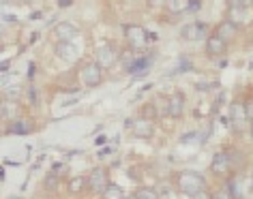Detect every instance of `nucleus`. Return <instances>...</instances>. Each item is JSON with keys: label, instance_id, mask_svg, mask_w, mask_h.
<instances>
[{"label": "nucleus", "instance_id": "1", "mask_svg": "<svg viewBox=\"0 0 253 199\" xmlns=\"http://www.w3.org/2000/svg\"><path fill=\"white\" fill-rule=\"evenodd\" d=\"M176 184H178V189L189 197H193L195 193L206 189V180H204V176H200L198 171H180L178 178H176Z\"/></svg>", "mask_w": 253, "mask_h": 199}, {"label": "nucleus", "instance_id": "2", "mask_svg": "<svg viewBox=\"0 0 253 199\" xmlns=\"http://www.w3.org/2000/svg\"><path fill=\"white\" fill-rule=\"evenodd\" d=\"M80 77L86 88H94V86H99L103 82V69H101L97 62H86L80 71Z\"/></svg>", "mask_w": 253, "mask_h": 199}, {"label": "nucleus", "instance_id": "3", "mask_svg": "<svg viewBox=\"0 0 253 199\" xmlns=\"http://www.w3.org/2000/svg\"><path fill=\"white\" fill-rule=\"evenodd\" d=\"M123 33L126 36V43H129L131 47H135V49H140L144 43L148 41V33L142 26H135V24H125Z\"/></svg>", "mask_w": 253, "mask_h": 199}, {"label": "nucleus", "instance_id": "4", "mask_svg": "<svg viewBox=\"0 0 253 199\" xmlns=\"http://www.w3.org/2000/svg\"><path fill=\"white\" fill-rule=\"evenodd\" d=\"M86 184H88V189H90L92 193H99V195H103V191L107 189V173L103 167H94V169L88 173V178H86Z\"/></svg>", "mask_w": 253, "mask_h": 199}, {"label": "nucleus", "instance_id": "5", "mask_svg": "<svg viewBox=\"0 0 253 199\" xmlns=\"http://www.w3.org/2000/svg\"><path fill=\"white\" fill-rule=\"evenodd\" d=\"M94 56H97V65L101 66V69H112V66L116 65V60H118L116 49H114L110 43H105V45H99L97 52H94Z\"/></svg>", "mask_w": 253, "mask_h": 199}, {"label": "nucleus", "instance_id": "6", "mask_svg": "<svg viewBox=\"0 0 253 199\" xmlns=\"http://www.w3.org/2000/svg\"><path fill=\"white\" fill-rule=\"evenodd\" d=\"M247 105L243 101H234L230 105V122H232V129L234 131H243V124L247 122Z\"/></svg>", "mask_w": 253, "mask_h": 199}, {"label": "nucleus", "instance_id": "7", "mask_svg": "<svg viewBox=\"0 0 253 199\" xmlns=\"http://www.w3.org/2000/svg\"><path fill=\"white\" fill-rule=\"evenodd\" d=\"M54 36L58 41H73L75 36H80V28L71 22H60L54 28Z\"/></svg>", "mask_w": 253, "mask_h": 199}, {"label": "nucleus", "instance_id": "8", "mask_svg": "<svg viewBox=\"0 0 253 199\" xmlns=\"http://www.w3.org/2000/svg\"><path fill=\"white\" fill-rule=\"evenodd\" d=\"M232 169V159L227 152H217L211 163V171L217 173V176H225V173H230Z\"/></svg>", "mask_w": 253, "mask_h": 199}, {"label": "nucleus", "instance_id": "9", "mask_svg": "<svg viewBox=\"0 0 253 199\" xmlns=\"http://www.w3.org/2000/svg\"><path fill=\"white\" fill-rule=\"evenodd\" d=\"M180 36L182 39H187V41H200V39H204L206 36V26L204 24H198V22L187 24V26L180 28Z\"/></svg>", "mask_w": 253, "mask_h": 199}, {"label": "nucleus", "instance_id": "10", "mask_svg": "<svg viewBox=\"0 0 253 199\" xmlns=\"http://www.w3.org/2000/svg\"><path fill=\"white\" fill-rule=\"evenodd\" d=\"M56 56L65 62H75L78 60V47L71 41H58L56 43Z\"/></svg>", "mask_w": 253, "mask_h": 199}, {"label": "nucleus", "instance_id": "11", "mask_svg": "<svg viewBox=\"0 0 253 199\" xmlns=\"http://www.w3.org/2000/svg\"><path fill=\"white\" fill-rule=\"evenodd\" d=\"M166 111L172 118H180L182 116V111H185V99H182L180 92H174L172 97H168V101H166Z\"/></svg>", "mask_w": 253, "mask_h": 199}, {"label": "nucleus", "instance_id": "12", "mask_svg": "<svg viewBox=\"0 0 253 199\" xmlns=\"http://www.w3.org/2000/svg\"><path fill=\"white\" fill-rule=\"evenodd\" d=\"M131 131H133V135H137L140 139H148V137H153L155 127L150 120H146V118H140V120L131 122Z\"/></svg>", "mask_w": 253, "mask_h": 199}, {"label": "nucleus", "instance_id": "13", "mask_svg": "<svg viewBox=\"0 0 253 199\" xmlns=\"http://www.w3.org/2000/svg\"><path fill=\"white\" fill-rule=\"evenodd\" d=\"M236 33H238V26H236V22H232V20L221 22L219 26H217V30H214V34H217L219 39H223L225 43L230 41V39H234V36H236Z\"/></svg>", "mask_w": 253, "mask_h": 199}, {"label": "nucleus", "instance_id": "14", "mask_svg": "<svg viewBox=\"0 0 253 199\" xmlns=\"http://www.w3.org/2000/svg\"><path fill=\"white\" fill-rule=\"evenodd\" d=\"M225 49H227V43L223 39H219L217 34H212L206 39V54L208 56H223Z\"/></svg>", "mask_w": 253, "mask_h": 199}, {"label": "nucleus", "instance_id": "15", "mask_svg": "<svg viewBox=\"0 0 253 199\" xmlns=\"http://www.w3.org/2000/svg\"><path fill=\"white\" fill-rule=\"evenodd\" d=\"M7 133H9V135H28V133H33V122H30V120H22V118H17V120L9 122Z\"/></svg>", "mask_w": 253, "mask_h": 199}, {"label": "nucleus", "instance_id": "16", "mask_svg": "<svg viewBox=\"0 0 253 199\" xmlns=\"http://www.w3.org/2000/svg\"><path fill=\"white\" fill-rule=\"evenodd\" d=\"M225 189L232 195V199H245V189H243V180L240 178H230Z\"/></svg>", "mask_w": 253, "mask_h": 199}, {"label": "nucleus", "instance_id": "17", "mask_svg": "<svg viewBox=\"0 0 253 199\" xmlns=\"http://www.w3.org/2000/svg\"><path fill=\"white\" fill-rule=\"evenodd\" d=\"M17 109H20V105H17L15 101H11V99H7L4 105H2V118L9 120V122L17 120Z\"/></svg>", "mask_w": 253, "mask_h": 199}, {"label": "nucleus", "instance_id": "18", "mask_svg": "<svg viewBox=\"0 0 253 199\" xmlns=\"http://www.w3.org/2000/svg\"><path fill=\"white\" fill-rule=\"evenodd\" d=\"M166 9L169 11V13H174V15L185 13V11H189V0H168Z\"/></svg>", "mask_w": 253, "mask_h": 199}, {"label": "nucleus", "instance_id": "19", "mask_svg": "<svg viewBox=\"0 0 253 199\" xmlns=\"http://www.w3.org/2000/svg\"><path fill=\"white\" fill-rule=\"evenodd\" d=\"M103 199H125V193H123V186L110 182L107 189L103 191Z\"/></svg>", "mask_w": 253, "mask_h": 199}, {"label": "nucleus", "instance_id": "20", "mask_svg": "<svg viewBox=\"0 0 253 199\" xmlns=\"http://www.w3.org/2000/svg\"><path fill=\"white\" fill-rule=\"evenodd\" d=\"M225 2L232 11H238V13H245L251 7V0H225Z\"/></svg>", "mask_w": 253, "mask_h": 199}, {"label": "nucleus", "instance_id": "21", "mask_svg": "<svg viewBox=\"0 0 253 199\" xmlns=\"http://www.w3.org/2000/svg\"><path fill=\"white\" fill-rule=\"evenodd\" d=\"M135 199H159V193L155 189H140L135 193Z\"/></svg>", "mask_w": 253, "mask_h": 199}, {"label": "nucleus", "instance_id": "22", "mask_svg": "<svg viewBox=\"0 0 253 199\" xmlns=\"http://www.w3.org/2000/svg\"><path fill=\"white\" fill-rule=\"evenodd\" d=\"M2 90H4V99H11V101H15V99L20 97V92H22L20 84H15V86H9V88H2Z\"/></svg>", "mask_w": 253, "mask_h": 199}, {"label": "nucleus", "instance_id": "23", "mask_svg": "<svg viewBox=\"0 0 253 199\" xmlns=\"http://www.w3.org/2000/svg\"><path fill=\"white\" fill-rule=\"evenodd\" d=\"M84 182H86V180H82V178L73 180V182L69 184V191H73V193H80V189H82V186H84Z\"/></svg>", "mask_w": 253, "mask_h": 199}, {"label": "nucleus", "instance_id": "24", "mask_svg": "<svg viewBox=\"0 0 253 199\" xmlns=\"http://www.w3.org/2000/svg\"><path fill=\"white\" fill-rule=\"evenodd\" d=\"M212 199H232V195L227 193V189H219L212 193Z\"/></svg>", "mask_w": 253, "mask_h": 199}, {"label": "nucleus", "instance_id": "25", "mask_svg": "<svg viewBox=\"0 0 253 199\" xmlns=\"http://www.w3.org/2000/svg\"><path fill=\"white\" fill-rule=\"evenodd\" d=\"M56 184H58V178H56L54 173H49V176H47V180H45V186H47V189H52V186L56 189Z\"/></svg>", "mask_w": 253, "mask_h": 199}, {"label": "nucleus", "instance_id": "26", "mask_svg": "<svg viewBox=\"0 0 253 199\" xmlns=\"http://www.w3.org/2000/svg\"><path fill=\"white\" fill-rule=\"evenodd\" d=\"M191 199H212V195H211V193H208V191L204 189V191H200V193H195V195H193Z\"/></svg>", "mask_w": 253, "mask_h": 199}, {"label": "nucleus", "instance_id": "27", "mask_svg": "<svg viewBox=\"0 0 253 199\" xmlns=\"http://www.w3.org/2000/svg\"><path fill=\"white\" fill-rule=\"evenodd\" d=\"M28 95H30V103H33V105H39V95H37L35 88H30Z\"/></svg>", "mask_w": 253, "mask_h": 199}, {"label": "nucleus", "instance_id": "28", "mask_svg": "<svg viewBox=\"0 0 253 199\" xmlns=\"http://www.w3.org/2000/svg\"><path fill=\"white\" fill-rule=\"evenodd\" d=\"M200 9V0H189V11H198Z\"/></svg>", "mask_w": 253, "mask_h": 199}, {"label": "nucleus", "instance_id": "29", "mask_svg": "<svg viewBox=\"0 0 253 199\" xmlns=\"http://www.w3.org/2000/svg\"><path fill=\"white\" fill-rule=\"evenodd\" d=\"M73 2V0H58V4H60V7H69V4H71Z\"/></svg>", "mask_w": 253, "mask_h": 199}, {"label": "nucleus", "instance_id": "30", "mask_svg": "<svg viewBox=\"0 0 253 199\" xmlns=\"http://www.w3.org/2000/svg\"><path fill=\"white\" fill-rule=\"evenodd\" d=\"M148 2H150V4H153V7H155V4H166L168 0H148Z\"/></svg>", "mask_w": 253, "mask_h": 199}, {"label": "nucleus", "instance_id": "31", "mask_svg": "<svg viewBox=\"0 0 253 199\" xmlns=\"http://www.w3.org/2000/svg\"><path fill=\"white\" fill-rule=\"evenodd\" d=\"M4 22H7V24H13L15 17H13V15H4Z\"/></svg>", "mask_w": 253, "mask_h": 199}, {"label": "nucleus", "instance_id": "32", "mask_svg": "<svg viewBox=\"0 0 253 199\" xmlns=\"http://www.w3.org/2000/svg\"><path fill=\"white\" fill-rule=\"evenodd\" d=\"M148 41H157V34L155 33H148Z\"/></svg>", "mask_w": 253, "mask_h": 199}, {"label": "nucleus", "instance_id": "33", "mask_svg": "<svg viewBox=\"0 0 253 199\" xmlns=\"http://www.w3.org/2000/svg\"><path fill=\"white\" fill-rule=\"evenodd\" d=\"M9 199H22V197H9Z\"/></svg>", "mask_w": 253, "mask_h": 199}, {"label": "nucleus", "instance_id": "34", "mask_svg": "<svg viewBox=\"0 0 253 199\" xmlns=\"http://www.w3.org/2000/svg\"><path fill=\"white\" fill-rule=\"evenodd\" d=\"M125 199H135V195H133V197H125Z\"/></svg>", "mask_w": 253, "mask_h": 199}, {"label": "nucleus", "instance_id": "35", "mask_svg": "<svg viewBox=\"0 0 253 199\" xmlns=\"http://www.w3.org/2000/svg\"><path fill=\"white\" fill-rule=\"evenodd\" d=\"M251 133H253V124H251Z\"/></svg>", "mask_w": 253, "mask_h": 199}, {"label": "nucleus", "instance_id": "36", "mask_svg": "<svg viewBox=\"0 0 253 199\" xmlns=\"http://www.w3.org/2000/svg\"><path fill=\"white\" fill-rule=\"evenodd\" d=\"M24 2H30V0H24Z\"/></svg>", "mask_w": 253, "mask_h": 199}, {"label": "nucleus", "instance_id": "37", "mask_svg": "<svg viewBox=\"0 0 253 199\" xmlns=\"http://www.w3.org/2000/svg\"><path fill=\"white\" fill-rule=\"evenodd\" d=\"M251 4H253V0H251Z\"/></svg>", "mask_w": 253, "mask_h": 199}]
</instances>
